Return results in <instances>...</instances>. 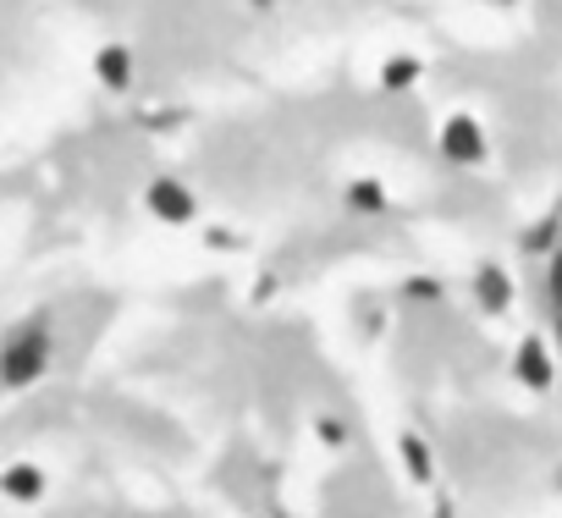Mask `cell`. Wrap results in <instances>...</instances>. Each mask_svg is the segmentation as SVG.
Here are the masks:
<instances>
[{
    "label": "cell",
    "mask_w": 562,
    "mask_h": 518,
    "mask_svg": "<svg viewBox=\"0 0 562 518\" xmlns=\"http://www.w3.org/2000/svg\"><path fill=\"white\" fill-rule=\"evenodd\" d=\"M441 155H447V160H480V155H485V138H480L474 116H452V122L441 127Z\"/></svg>",
    "instance_id": "obj_2"
},
{
    "label": "cell",
    "mask_w": 562,
    "mask_h": 518,
    "mask_svg": "<svg viewBox=\"0 0 562 518\" xmlns=\"http://www.w3.org/2000/svg\"><path fill=\"white\" fill-rule=\"evenodd\" d=\"M353 204L359 210H381V188L375 182H353Z\"/></svg>",
    "instance_id": "obj_8"
},
{
    "label": "cell",
    "mask_w": 562,
    "mask_h": 518,
    "mask_svg": "<svg viewBox=\"0 0 562 518\" xmlns=\"http://www.w3.org/2000/svg\"><path fill=\"white\" fill-rule=\"evenodd\" d=\"M403 452H408V469H414V474L425 480V474H430V458H425V447H419V441L408 436V441H403Z\"/></svg>",
    "instance_id": "obj_9"
},
{
    "label": "cell",
    "mask_w": 562,
    "mask_h": 518,
    "mask_svg": "<svg viewBox=\"0 0 562 518\" xmlns=\"http://www.w3.org/2000/svg\"><path fill=\"white\" fill-rule=\"evenodd\" d=\"M0 485H7V496H40V474L34 469H12Z\"/></svg>",
    "instance_id": "obj_7"
},
{
    "label": "cell",
    "mask_w": 562,
    "mask_h": 518,
    "mask_svg": "<svg viewBox=\"0 0 562 518\" xmlns=\"http://www.w3.org/2000/svg\"><path fill=\"white\" fill-rule=\"evenodd\" d=\"M100 78H105L111 89H122V83L133 78V56H127V50H116V45H111V50H100Z\"/></svg>",
    "instance_id": "obj_5"
},
{
    "label": "cell",
    "mask_w": 562,
    "mask_h": 518,
    "mask_svg": "<svg viewBox=\"0 0 562 518\" xmlns=\"http://www.w3.org/2000/svg\"><path fill=\"white\" fill-rule=\"evenodd\" d=\"M149 210L166 215V221H188V215H193V199H188L182 182H155V188H149Z\"/></svg>",
    "instance_id": "obj_3"
},
{
    "label": "cell",
    "mask_w": 562,
    "mask_h": 518,
    "mask_svg": "<svg viewBox=\"0 0 562 518\" xmlns=\"http://www.w3.org/2000/svg\"><path fill=\"white\" fill-rule=\"evenodd\" d=\"M480 299H485V309H502V304H507V277H502L496 266L480 271Z\"/></svg>",
    "instance_id": "obj_6"
},
{
    "label": "cell",
    "mask_w": 562,
    "mask_h": 518,
    "mask_svg": "<svg viewBox=\"0 0 562 518\" xmlns=\"http://www.w3.org/2000/svg\"><path fill=\"white\" fill-rule=\"evenodd\" d=\"M518 370H524V381H529V386H546V381H551V364H546V353H540V342H535V337L518 348Z\"/></svg>",
    "instance_id": "obj_4"
},
{
    "label": "cell",
    "mask_w": 562,
    "mask_h": 518,
    "mask_svg": "<svg viewBox=\"0 0 562 518\" xmlns=\"http://www.w3.org/2000/svg\"><path fill=\"white\" fill-rule=\"evenodd\" d=\"M45 353H50L45 331H29V337H18V342L7 348V359H0V381H7V386H29V381L45 370Z\"/></svg>",
    "instance_id": "obj_1"
},
{
    "label": "cell",
    "mask_w": 562,
    "mask_h": 518,
    "mask_svg": "<svg viewBox=\"0 0 562 518\" xmlns=\"http://www.w3.org/2000/svg\"><path fill=\"white\" fill-rule=\"evenodd\" d=\"M551 288H557V299H562V259H557V271H551Z\"/></svg>",
    "instance_id": "obj_11"
},
{
    "label": "cell",
    "mask_w": 562,
    "mask_h": 518,
    "mask_svg": "<svg viewBox=\"0 0 562 518\" xmlns=\"http://www.w3.org/2000/svg\"><path fill=\"white\" fill-rule=\"evenodd\" d=\"M414 72H419V61H392L386 83H392V89H403V83H414Z\"/></svg>",
    "instance_id": "obj_10"
}]
</instances>
